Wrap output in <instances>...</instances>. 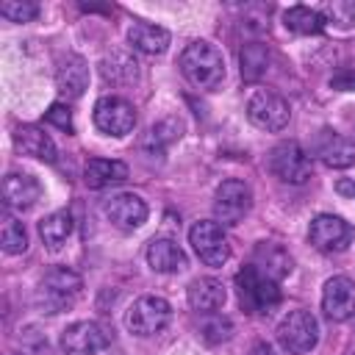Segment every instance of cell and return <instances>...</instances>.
<instances>
[{"label": "cell", "mask_w": 355, "mask_h": 355, "mask_svg": "<svg viewBox=\"0 0 355 355\" xmlns=\"http://www.w3.org/2000/svg\"><path fill=\"white\" fill-rule=\"evenodd\" d=\"M330 86L336 92H355V69H338L330 78Z\"/></svg>", "instance_id": "d6a6232c"}, {"label": "cell", "mask_w": 355, "mask_h": 355, "mask_svg": "<svg viewBox=\"0 0 355 355\" xmlns=\"http://www.w3.org/2000/svg\"><path fill=\"white\" fill-rule=\"evenodd\" d=\"M103 75H105V80H111V83H130V80H136V75H139V64H136V58H130L128 53H111V55H105L103 58Z\"/></svg>", "instance_id": "484cf974"}, {"label": "cell", "mask_w": 355, "mask_h": 355, "mask_svg": "<svg viewBox=\"0 0 355 355\" xmlns=\"http://www.w3.org/2000/svg\"><path fill=\"white\" fill-rule=\"evenodd\" d=\"M200 330H202V338H205V341L216 344V341H227V338H230L233 324H230V319H225V316H219V313H211V316L202 322Z\"/></svg>", "instance_id": "f1b7e54d"}, {"label": "cell", "mask_w": 355, "mask_h": 355, "mask_svg": "<svg viewBox=\"0 0 355 355\" xmlns=\"http://www.w3.org/2000/svg\"><path fill=\"white\" fill-rule=\"evenodd\" d=\"M252 205V191L244 180H225L214 197V214L222 225H239Z\"/></svg>", "instance_id": "52a82bcc"}, {"label": "cell", "mask_w": 355, "mask_h": 355, "mask_svg": "<svg viewBox=\"0 0 355 355\" xmlns=\"http://www.w3.org/2000/svg\"><path fill=\"white\" fill-rule=\"evenodd\" d=\"M39 197H42V186H39L36 178H31V175H17V172L6 175V180H3V200H6L8 208L25 211V208H31Z\"/></svg>", "instance_id": "2e32d148"}, {"label": "cell", "mask_w": 355, "mask_h": 355, "mask_svg": "<svg viewBox=\"0 0 355 355\" xmlns=\"http://www.w3.org/2000/svg\"><path fill=\"white\" fill-rule=\"evenodd\" d=\"M83 180L89 189H105V186L128 180V166L122 161H111V158H92L83 169Z\"/></svg>", "instance_id": "44dd1931"}, {"label": "cell", "mask_w": 355, "mask_h": 355, "mask_svg": "<svg viewBox=\"0 0 355 355\" xmlns=\"http://www.w3.org/2000/svg\"><path fill=\"white\" fill-rule=\"evenodd\" d=\"M269 169L283 180V183H305L313 172L311 155L297 144V141H283L269 153Z\"/></svg>", "instance_id": "8992f818"}, {"label": "cell", "mask_w": 355, "mask_h": 355, "mask_svg": "<svg viewBox=\"0 0 355 355\" xmlns=\"http://www.w3.org/2000/svg\"><path fill=\"white\" fill-rule=\"evenodd\" d=\"M308 239H311V244H313L316 250H322V252H338V250H344V247L349 244L352 230H349V225H347L341 216L319 214V216L311 222V227H308Z\"/></svg>", "instance_id": "7c38bea8"}, {"label": "cell", "mask_w": 355, "mask_h": 355, "mask_svg": "<svg viewBox=\"0 0 355 355\" xmlns=\"http://www.w3.org/2000/svg\"><path fill=\"white\" fill-rule=\"evenodd\" d=\"M14 144H17V150L22 155H31V158H39V161H55V144H53V139L44 130L33 128V125L17 128Z\"/></svg>", "instance_id": "ac0fdd59"}, {"label": "cell", "mask_w": 355, "mask_h": 355, "mask_svg": "<svg viewBox=\"0 0 355 355\" xmlns=\"http://www.w3.org/2000/svg\"><path fill=\"white\" fill-rule=\"evenodd\" d=\"M322 308H324L327 319H333V322H344V319L355 316V283L344 275L330 277L322 291Z\"/></svg>", "instance_id": "4fadbf2b"}, {"label": "cell", "mask_w": 355, "mask_h": 355, "mask_svg": "<svg viewBox=\"0 0 355 355\" xmlns=\"http://www.w3.org/2000/svg\"><path fill=\"white\" fill-rule=\"evenodd\" d=\"M252 266L258 269V272H263V275H269V277H275V280H280L283 275H288L291 272V258L286 255V250L283 247H277V244H258L255 247V258H252Z\"/></svg>", "instance_id": "603a6c76"}, {"label": "cell", "mask_w": 355, "mask_h": 355, "mask_svg": "<svg viewBox=\"0 0 355 355\" xmlns=\"http://www.w3.org/2000/svg\"><path fill=\"white\" fill-rule=\"evenodd\" d=\"M283 22L288 31L300 33V36H313L324 28V17L322 11L316 8H308V6H291L286 14H283Z\"/></svg>", "instance_id": "cb8c5ba5"}, {"label": "cell", "mask_w": 355, "mask_h": 355, "mask_svg": "<svg viewBox=\"0 0 355 355\" xmlns=\"http://www.w3.org/2000/svg\"><path fill=\"white\" fill-rule=\"evenodd\" d=\"M72 233V216L67 211H55L39 222V236L47 247H61Z\"/></svg>", "instance_id": "4316f807"}, {"label": "cell", "mask_w": 355, "mask_h": 355, "mask_svg": "<svg viewBox=\"0 0 355 355\" xmlns=\"http://www.w3.org/2000/svg\"><path fill=\"white\" fill-rule=\"evenodd\" d=\"M111 336L97 322H75L61 333V347L67 355H94L105 349Z\"/></svg>", "instance_id": "8fae6325"}, {"label": "cell", "mask_w": 355, "mask_h": 355, "mask_svg": "<svg viewBox=\"0 0 355 355\" xmlns=\"http://www.w3.org/2000/svg\"><path fill=\"white\" fill-rule=\"evenodd\" d=\"M322 17H324V22L330 19L338 28H349L355 22V6L352 3H327L322 8Z\"/></svg>", "instance_id": "4dcf8cb0"}, {"label": "cell", "mask_w": 355, "mask_h": 355, "mask_svg": "<svg viewBox=\"0 0 355 355\" xmlns=\"http://www.w3.org/2000/svg\"><path fill=\"white\" fill-rule=\"evenodd\" d=\"M0 244L8 255H17V252H25L28 247V233L22 227V222H17L14 216H6L3 219V227H0Z\"/></svg>", "instance_id": "83f0119b"}, {"label": "cell", "mask_w": 355, "mask_h": 355, "mask_svg": "<svg viewBox=\"0 0 355 355\" xmlns=\"http://www.w3.org/2000/svg\"><path fill=\"white\" fill-rule=\"evenodd\" d=\"M189 241H191L197 258L208 266H222L230 258V244H227L219 222H197L189 230Z\"/></svg>", "instance_id": "9c48e42d"}, {"label": "cell", "mask_w": 355, "mask_h": 355, "mask_svg": "<svg viewBox=\"0 0 355 355\" xmlns=\"http://www.w3.org/2000/svg\"><path fill=\"white\" fill-rule=\"evenodd\" d=\"M105 216L122 227V230H133L139 225H144L147 219V205L139 194H130V191H122V194H114L105 200Z\"/></svg>", "instance_id": "5bb4252c"}, {"label": "cell", "mask_w": 355, "mask_h": 355, "mask_svg": "<svg viewBox=\"0 0 355 355\" xmlns=\"http://www.w3.org/2000/svg\"><path fill=\"white\" fill-rule=\"evenodd\" d=\"M80 288H83V283L72 269L53 266L42 280V302H44L47 313H58V311L69 308L75 302V297L80 294Z\"/></svg>", "instance_id": "277c9868"}, {"label": "cell", "mask_w": 355, "mask_h": 355, "mask_svg": "<svg viewBox=\"0 0 355 355\" xmlns=\"http://www.w3.org/2000/svg\"><path fill=\"white\" fill-rule=\"evenodd\" d=\"M225 286L216 277H200L189 286V305L200 313H216L225 305Z\"/></svg>", "instance_id": "e0dca14e"}, {"label": "cell", "mask_w": 355, "mask_h": 355, "mask_svg": "<svg viewBox=\"0 0 355 355\" xmlns=\"http://www.w3.org/2000/svg\"><path fill=\"white\" fill-rule=\"evenodd\" d=\"M239 64H241V78L244 80H258L269 67V47L261 44V42L244 44L241 53H239Z\"/></svg>", "instance_id": "d4e9b609"}, {"label": "cell", "mask_w": 355, "mask_h": 355, "mask_svg": "<svg viewBox=\"0 0 355 355\" xmlns=\"http://www.w3.org/2000/svg\"><path fill=\"white\" fill-rule=\"evenodd\" d=\"M236 291L239 302L247 313H269L280 302V286L275 277L258 272L252 263L241 266L236 275Z\"/></svg>", "instance_id": "7a4b0ae2"}, {"label": "cell", "mask_w": 355, "mask_h": 355, "mask_svg": "<svg viewBox=\"0 0 355 355\" xmlns=\"http://www.w3.org/2000/svg\"><path fill=\"white\" fill-rule=\"evenodd\" d=\"M0 14L11 22H31L39 14V6L31 3V0H8V3L0 6Z\"/></svg>", "instance_id": "f546056e"}, {"label": "cell", "mask_w": 355, "mask_h": 355, "mask_svg": "<svg viewBox=\"0 0 355 355\" xmlns=\"http://www.w3.org/2000/svg\"><path fill=\"white\" fill-rule=\"evenodd\" d=\"M128 42L133 50L147 53V55H158L169 47V31L161 25H150V22H136L128 31Z\"/></svg>", "instance_id": "ffe728a7"}, {"label": "cell", "mask_w": 355, "mask_h": 355, "mask_svg": "<svg viewBox=\"0 0 355 355\" xmlns=\"http://www.w3.org/2000/svg\"><path fill=\"white\" fill-rule=\"evenodd\" d=\"M277 341L288 355H305L319 341V324L311 311H291L277 324Z\"/></svg>", "instance_id": "3957f363"}, {"label": "cell", "mask_w": 355, "mask_h": 355, "mask_svg": "<svg viewBox=\"0 0 355 355\" xmlns=\"http://www.w3.org/2000/svg\"><path fill=\"white\" fill-rule=\"evenodd\" d=\"M172 319V308L161 297H139L128 311V327L136 336H155Z\"/></svg>", "instance_id": "ba28073f"}, {"label": "cell", "mask_w": 355, "mask_h": 355, "mask_svg": "<svg viewBox=\"0 0 355 355\" xmlns=\"http://www.w3.org/2000/svg\"><path fill=\"white\" fill-rule=\"evenodd\" d=\"M44 119H47L50 125H55V128H61V130L72 133V111H69L64 103H53V105L47 108Z\"/></svg>", "instance_id": "1f68e13d"}, {"label": "cell", "mask_w": 355, "mask_h": 355, "mask_svg": "<svg viewBox=\"0 0 355 355\" xmlns=\"http://www.w3.org/2000/svg\"><path fill=\"white\" fill-rule=\"evenodd\" d=\"M247 116L261 130H283L288 125V119H291V108L280 94L258 89L247 100Z\"/></svg>", "instance_id": "5b68a950"}, {"label": "cell", "mask_w": 355, "mask_h": 355, "mask_svg": "<svg viewBox=\"0 0 355 355\" xmlns=\"http://www.w3.org/2000/svg\"><path fill=\"white\" fill-rule=\"evenodd\" d=\"M94 125H97V130H103L108 136H125L136 125L133 105L122 97H111V94L100 97L94 103Z\"/></svg>", "instance_id": "30bf717a"}, {"label": "cell", "mask_w": 355, "mask_h": 355, "mask_svg": "<svg viewBox=\"0 0 355 355\" xmlns=\"http://www.w3.org/2000/svg\"><path fill=\"white\" fill-rule=\"evenodd\" d=\"M313 153L333 169H344L355 164V144L336 130H322L313 144Z\"/></svg>", "instance_id": "9a60e30c"}, {"label": "cell", "mask_w": 355, "mask_h": 355, "mask_svg": "<svg viewBox=\"0 0 355 355\" xmlns=\"http://www.w3.org/2000/svg\"><path fill=\"white\" fill-rule=\"evenodd\" d=\"M180 72L183 78L197 89H216L225 78V61L222 53L211 42H191L180 53Z\"/></svg>", "instance_id": "6da1fadb"}, {"label": "cell", "mask_w": 355, "mask_h": 355, "mask_svg": "<svg viewBox=\"0 0 355 355\" xmlns=\"http://www.w3.org/2000/svg\"><path fill=\"white\" fill-rule=\"evenodd\" d=\"M147 263L155 272H178L186 266V255L172 239H153L147 247Z\"/></svg>", "instance_id": "7402d4cb"}, {"label": "cell", "mask_w": 355, "mask_h": 355, "mask_svg": "<svg viewBox=\"0 0 355 355\" xmlns=\"http://www.w3.org/2000/svg\"><path fill=\"white\" fill-rule=\"evenodd\" d=\"M55 83H58V92L67 94V97H80L86 83H89V69H86V61L78 58V55H67L58 69H55Z\"/></svg>", "instance_id": "d6986e66"}]
</instances>
